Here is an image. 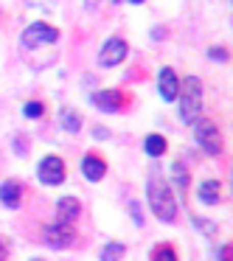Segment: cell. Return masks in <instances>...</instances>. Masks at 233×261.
<instances>
[{"mask_svg": "<svg viewBox=\"0 0 233 261\" xmlns=\"http://www.w3.org/2000/svg\"><path fill=\"white\" fill-rule=\"evenodd\" d=\"M146 202H149V211L163 225H174L177 216H180V208H177V199L171 194V186L163 177H149L146 180Z\"/></svg>", "mask_w": 233, "mask_h": 261, "instance_id": "obj_1", "label": "cell"}, {"mask_svg": "<svg viewBox=\"0 0 233 261\" xmlns=\"http://www.w3.org/2000/svg\"><path fill=\"white\" fill-rule=\"evenodd\" d=\"M177 101H180V121L191 126L197 118H202V82L197 76H186L177 90Z\"/></svg>", "mask_w": 233, "mask_h": 261, "instance_id": "obj_2", "label": "cell"}, {"mask_svg": "<svg viewBox=\"0 0 233 261\" xmlns=\"http://www.w3.org/2000/svg\"><path fill=\"white\" fill-rule=\"evenodd\" d=\"M191 126H194V141H197V146L202 149L205 154H211V158H219L222 154V135H219L214 121L197 118Z\"/></svg>", "mask_w": 233, "mask_h": 261, "instance_id": "obj_3", "label": "cell"}, {"mask_svg": "<svg viewBox=\"0 0 233 261\" xmlns=\"http://www.w3.org/2000/svg\"><path fill=\"white\" fill-rule=\"evenodd\" d=\"M68 177V169H65V160L59 154H45V158L37 163V180L48 188H57L65 182Z\"/></svg>", "mask_w": 233, "mask_h": 261, "instance_id": "obj_4", "label": "cell"}, {"mask_svg": "<svg viewBox=\"0 0 233 261\" xmlns=\"http://www.w3.org/2000/svg\"><path fill=\"white\" fill-rule=\"evenodd\" d=\"M57 40H59V31L48 23H31L20 34V45L23 48H42V45H51Z\"/></svg>", "mask_w": 233, "mask_h": 261, "instance_id": "obj_5", "label": "cell"}, {"mask_svg": "<svg viewBox=\"0 0 233 261\" xmlns=\"http://www.w3.org/2000/svg\"><path fill=\"white\" fill-rule=\"evenodd\" d=\"M126 54H130L126 40L110 37V40L101 45V51H98V68H115V65H121L126 59Z\"/></svg>", "mask_w": 233, "mask_h": 261, "instance_id": "obj_6", "label": "cell"}, {"mask_svg": "<svg viewBox=\"0 0 233 261\" xmlns=\"http://www.w3.org/2000/svg\"><path fill=\"white\" fill-rule=\"evenodd\" d=\"M42 239H45L48 247L65 250V247H70V244H73L76 230H73V225H70V222H54V225H48L45 230H42Z\"/></svg>", "mask_w": 233, "mask_h": 261, "instance_id": "obj_7", "label": "cell"}, {"mask_svg": "<svg viewBox=\"0 0 233 261\" xmlns=\"http://www.w3.org/2000/svg\"><path fill=\"white\" fill-rule=\"evenodd\" d=\"M82 177H85L87 182H101L104 177H107V160L96 152H87L85 158H82Z\"/></svg>", "mask_w": 233, "mask_h": 261, "instance_id": "obj_8", "label": "cell"}, {"mask_svg": "<svg viewBox=\"0 0 233 261\" xmlns=\"http://www.w3.org/2000/svg\"><path fill=\"white\" fill-rule=\"evenodd\" d=\"M90 101H93V107H98L101 110V113H121V110H124V96H121V90H98V93H93L90 96Z\"/></svg>", "mask_w": 233, "mask_h": 261, "instance_id": "obj_9", "label": "cell"}, {"mask_svg": "<svg viewBox=\"0 0 233 261\" xmlns=\"http://www.w3.org/2000/svg\"><path fill=\"white\" fill-rule=\"evenodd\" d=\"M177 90H180V79H177L174 68H160L158 73V93L163 101H177Z\"/></svg>", "mask_w": 233, "mask_h": 261, "instance_id": "obj_10", "label": "cell"}, {"mask_svg": "<svg viewBox=\"0 0 233 261\" xmlns=\"http://www.w3.org/2000/svg\"><path fill=\"white\" fill-rule=\"evenodd\" d=\"M0 202L6 205L9 211H17L23 202V182L20 180H6L0 186Z\"/></svg>", "mask_w": 233, "mask_h": 261, "instance_id": "obj_11", "label": "cell"}, {"mask_svg": "<svg viewBox=\"0 0 233 261\" xmlns=\"http://www.w3.org/2000/svg\"><path fill=\"white\" fill-rule=\"evenodd\" d=\"M82 214V202L76 197H62L57 202V222H70L73 225Z\"/></svg>", "mask_w": 233, "mask_h": 261, "instance_id": "obj_12", "label": "cell"}, {"mask_svg": "<svg viewBox=\"0 0 233 261\" xmlns=\"http://www.w3.org/2000/svg\"><path fill=\"white\" fill-rule=\"evenodd\" d=\"M219 191H222L219 180H202L197 188V199L202 205H219Z\"/></svg>", "mask_w": 233, "mask_h": 261, "instance_id": "obj_13", "label": "cell"}, {"mask_svg": "<svg viewBox=\"0 0 233 261\" xmlns=\"http://www.w3.org/2000/svg\"><path fill=\"white\" fill-rule=\"evenodd\" d=\"M166 149H169V143H166V138L158 135V132L146 135V141H143V152H146L149 158H163Z\"/></svg>", "mask_w": 233, "mask_h": 261, "instance_id": "obj_14", "label": "cell"}, {"mask_svg": "<svg viewBox=\"0 0 233 261\" xmlns=\"http://www.w3.org/2000/svg\"><path fill=\"white\" fill-rule=\"evenodd\" d=\"M59 126H62L65 132H70V135H79V129H82L79 113H76V110H62V113H59Z\"/></svg>", "mask_w": 233, "mask_h": 261, "instance_id": "obj_15", "label": "cell"}, {"mask_svg": "<svg viewBox=\"0 0 233 261\" xmlns=\"http://www.w3.org/2000/svg\"><path fill=\"white\" fill-rule=\"evenodd\" d=\"M124 253H126V247L121 242H110V244H104V247H101V255H98V258H101V261H121V258H124Z\"/></svg>", "mask_w": 233, "mask_h": 261, "instance_id": "obj_16", "label": "cell"}, {"mask_svg": "<svg viewBox=\"0 0 233 261\" xmlns=\"http://www.w3.org/2000/svg\"><path fill=\"white\" fill-rule=\"evenodd\" d=\"M171 177H174V186L180 188V191H186L188 182H191V177H188V169L180 163V160H177V163L171 166Z\"/></svg>", "mask_w": 233, "mask_h": 261, "instance_id": "obj_17", "label": "cell"}, {"mask_svg": "<svg viewBox=\"0 0 233 261\" xmlns=\"http://www.w3.org/2000/svg\"><path fill=\"white\" fill-rule=\"evenodd\" d=\"M152 261H177V250L171 244H158L152 250Z\"/></svg>", "mask_w": 233, "mask_h": 261, "instance_id": "obj_18", "label": "cell"}, {"mask_svg": "<svg viewBox=\"0 0 233 261\" xmlns=\"http://www.w3.org/2000/svg\"><path fill=\"white\" fill-rule=\"evenodd\" d=\"M42 113H45V104H42V101H25L23 104V115H25V118H31V121L42 118Z\"/></svg>", "mask_w": 233, "mask_h": 261, "instance_id": "obj_19", "label": "cell"}, {"mask_svg": "<svg viewBox=\"0 0 233 261\" xmlns=\"http://www.w3.org/2000/svg\"><path fill=\"white\" fill-rule=\"evenodd\" d=\"M130 216H132V222H135L138 227H143V211H141L138 202H130Z\"/></svg>", "mask_w": 233, "mask_h": 261, "instance_id": "obj_20", "label": "cell"}, {"mask_svg": "<svg viewBox=\"0 0 233 261\" xmlns=\"http://www.w3.org/2000/svg\"><path fill=\"white\" fill-rule=\"evenodd\" d=\"M208 57H211V59H219V62H227V57H230V54H227L225 48H211Z\"/></svg>", "mask_w": 233, "mask_h": 261, "instance_id": "obj_21", "label": "cell"}, {"mask_svg": "<svg viewBox=\"0 0 233 261\" xmlns=\"http://www.w3.org/2000/svg\"><path fill=\"white\" fill-rule=\"evenodd\" d=\"M93 138H96V141H107L110 129H107V126H93Z\"/></svg>", "mask_w": 233, "mask_h": 261, "instance_id": "obj_22", "label": "cell"}, {"mask_svg": "<svg viewBox=\"0 0 233 261\" xmlns=\"http://www.w3.org/2000/svg\"><path fill=\"white\" fill-rule=\"evenodd\" d=\"M216 255H219V261H233L230 244H222V247H219V253H216Z\"/></svg>", "mask_w": 233, "mask_h": 261, "instance_id": "obj_23", "label": "cell"}, {"mask_svg": "<svg viewBox=\"0 0 233 261\" xmlns=\"http://www.w3.org/2000/svg\"><path fill=\"white\" fill-rule=\"evenodd\" d=\"M14 149H17V154H25L29 152V141H23V138H14Z\"/></svg>", "mask_w": 233, "mask_h": 261, "instance_id": "obj_24", "label": "cell"}, {"mask_svg": "<svg viewBox=\"0 0 233 261\" xmlns=\"http://www.w3.org/2000/svg\"><path fill=\"white\" fill-rule=\"evenodd\" d=\"M98 3H101V0H85V9L93 12V9H98Z\"/></svg>", "mask_w": 233, "mask_h": 261, "instance_id": "obj_25", "label": "cell"}, {"mask_svg": "<svg viewBox=\"0 0 233 261\" xmlns=\"http://www.w3.org/2000/svg\"><path fill=\"white\" fill-rule=\"evenodd\" d=\"M3 258H6V244L0 242V261H3Z\"/></svg>", "mask_w": 233, "mask_h": 261, "instance_id": "obj_26", "label": "cell"}, {"mask_svg": "<svg viewBox=\"0 0 233 261\" xmlns=\"http://www.w3.org/2000/svg\"><path fill=\"white\" fill-rule=\"evenodd\" d=\"M132 6H141V3H146V0H130Z\"/></svg>", "mask_w": 233, "mask_h": 261, "instance_id": "obj_27", "label": "cell"}, {"mask_svg": "<svg viewBox=\"0 0 233 261\" xmlns=\"http://www.w3.org/2000/svg\"><path fill=\"white\" fill-rule=\"evenodd\" d=\"M113 3H124V0H113Z\"/></svg>", "mask_w": 233, "mask_h": 261, "instance_id": "obj_28", "label": "cell"}, {"mask_svg": "<svg viewBox=\"0 0 233 261\" xmlns=\"http://www.w3.org/2000/svg\"><path fill=\"white\" fill-rule=\"evenodd\" d=\"M31 261H42V258H31Z\"/></svg>", "mask_w": 233, "mask_h": 261, "instance_id": "obj_29", "label": "cell"}]
</instances>
